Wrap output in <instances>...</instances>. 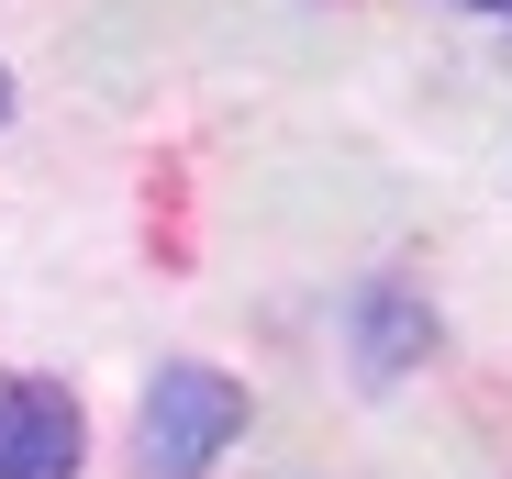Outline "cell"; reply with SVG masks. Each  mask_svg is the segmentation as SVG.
I'll return each mask as SVG.
<instances>
[{"instance_id":"obj_1","label":"cell","mask_w":512,"mask_h":479,"mask_svg":"<svg viewBox=\"0 0 512 479\" xmlns=\"http://www.w3.org/2000/svg\"><path fill=\"white\" fill-rule=\"evenodd\" d=\"M234 435H245V390H234L223 368L179 357V368H156L145 413H134V468H145V479H212V457H223Z\"/></svg>"},{"instance_id":"obj_2","label":"cell","mask_w":512,"mask_h":479,"mask_svg":"<svg viewBox=\"0 0 512 479\" xmlns=\"http://www.w3.org/2000/svg\"><path fill=\"white\" fill-rule=\"evenodd\" d=\"M90 413L67 379H0V479H78Z\"/></svg>"},{"instance_id":"obj_3","label":"cell","mask_w":512,"mask_h":479,"mask_svg":"<svg viewBox=\"0 0 512 479\" xmlns=\"http://www.w3.org/2000/svg\"><path fill=\"white\" fill-rule=\"evenodd\" d=\"M346 335H357V379L390 390V379L423 368V346H435V301H423L412 279H368L357 312H346Z\"/></svg>"},{"instance_id":"obj_4","label":"cell","mask_w":512,"mask_h":479,"mask_svg":"<svg viewBox=\"0 0 512 479\" xmlns=\"http://www.w3.org/2000/svg\"><path fill=\"white\" fill-rule=\"evenodd\" d=\"M457 12H490V23H512V0H457Z\"/></svg>"},{"instance_id":"obj_5","label":"cell","mask_w":512,"mask_h":479,"mask_svg":"<svg viewBox=\"0 0 512 479\" xmlns=\"http://www.w3.org/2000/svg\"><path fill=\"white\" fill-rule=\"evenodd\" d=\"M0 123H12V67H0Z\"/></svg>"}]
</instances>
